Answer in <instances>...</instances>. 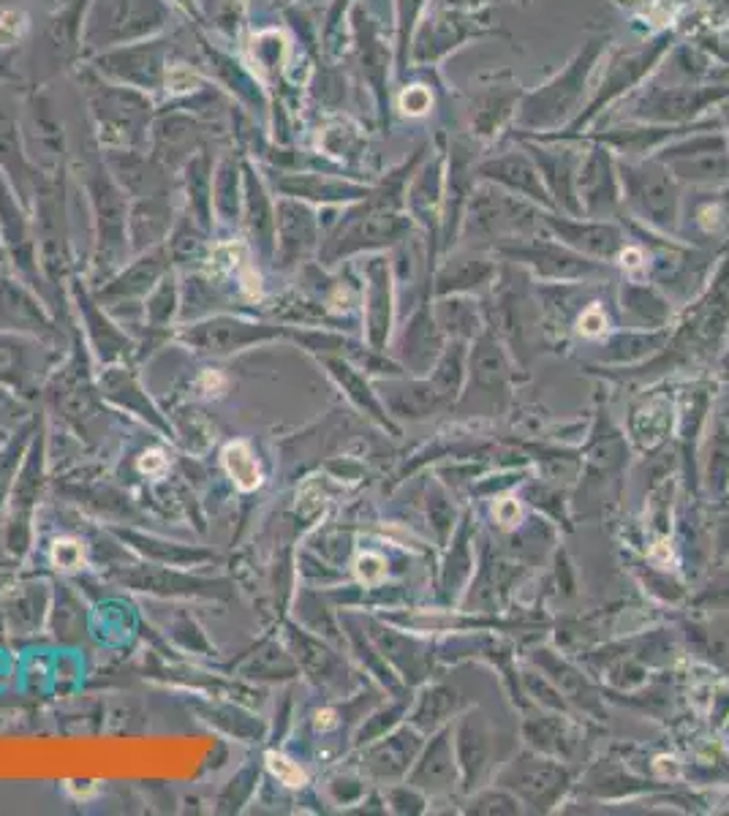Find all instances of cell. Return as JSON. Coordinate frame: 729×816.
I'll use <instances>...</instances> for the list:
<instances>
[{
  "label": "cell",
  "instance_id": "obj_1",
  "mask_svg": "<svg viewBox=\"0 0 729 816\" xmlns=\"http://www.w3.org/2000/svg\"><path fill=\"white\" fill-rule=\"evenodd\" d=\"M501 784L506 789H512L528 806L547 811L561 800V795L569 787V770L555 759L523 754L501 773Z\"/></svg>",
  "mask_w": 729,
  "mask_h": 816
},
{
  "label": "cell",
  "instance_id": "obj_2",
  "mask_svg": "<svg viewBox=\"0 0 729 816\" xmlns=\"http://www.w3.org/2000/svg\"><path fill=\"white\" fill-rule=\"evenodd\" d=\"M493 732L479 713H468L457 727V768L466 789L479 787V781L493 768Z\"/></svg>",
  "mask_w": 729,
  "mask_h": 816
},
{
  "label": "cell",
  "instance_id": "obj_3",
  "mask_svg": "<svg viewBox=\"0 0 729 816\" xmlns=\"http://www.w3.org/2000/svg\"><path fill=\"white\" fill-rule=\"evenodd\" d=\"M101 28L107 39H131L147 33L161 22V9L153 0H112L107 11L101 9Z\"/></svg>",
  "mask_w": 729,
  "mask_h": 816
},
{
  "label": "cell",
  "instance_id": "obj_4",
  "mask_svg": "<svg viewBox=\"0 0 729 816\" xmlns=\"http://www.w3.org/2000/svg\"><path fill=\"white\" fill-rule=\"evenodd\" d=\"M531 218V210H525L523 204L512 202L506 196H487V199H479L477 207H474V215H471V226L477 229V234H501L506 232H517L523 229Z\"/></svg>",
  "mask_w": 729,
  "mask_h": 816
},
{
  "label": "cell",
  "instance_id": "obj_5",
  "mask_svg": "<svg viewBox=\"0 0 729 816\" xmlns=\"http://www.w3.org/2000/svg\"><path fill=\"white\" fill-rule=\"evenodd\" d=\"M457 778V757L452 754V743H449V732H441L436 740H430V748L419 762V770L414 781L419 787L433 789V792H444V789L455 787Z\"/></svg>",
  "mask_w": 729,
  "mask_h": 816
},
{
  "label": "cell",
  "instance_id": "obj_6",
  "mask_svg": "<svg viewBox=\"0 0 729 816\" xmlns=\"http://www.w3.org/2000/svg\"><path fill=\"white\" fill-rule=\"evenodd\" d=\"M558 229L561 240H566L574 248H580L593 256H613L621 248V232L610 224H566V221H550Z\"/></svg>",
  "mask_w": 729,
  "mask_h": 816
},
{
  "label": "cell",
  "instance_id": "obj_7",
  "mask_svg": "<svg viewBox=\"0 0 729 816\" xmlns=\"http://www.w3.org/2000/svg\"><path fill=\"white\" fill-rule=\"evenodd\" d=\"M509 256L534 264L536 270L542 272V275H547V278H577V275H585V272L591 270V264L580 262L577 256L561 251V248H553V245L536 243L531 245V248L509 251Z\"/></svg>",
  "mask_w": 729,
  "mask_h": 816
},
{
  "label": "cell",
  "instance_id": "obj_8",
  "mask_svg": "<svg viewBox=\"0 0 729 816\" xmlns=\"http://www.w3.org/2000/svg\"><path fill=\"white\" fill-rule=\"evenodd\" d=\"M525 738L539 751L561 754V757H572L574 746H577V735L569 727V721L558 719V716L525 721Z\"/></svg>",
  "mask_w": 729,
  "mask_h": 816
},
{
  "label": "cell",
  "instance_id": "obj_9",
  "mask_svg": "<svg viewBox=\"0 0 729 816\" xmlns=\"http://www.w3.org/2000/svg\"><path fill=\"white\" fill-rule=\"evenodd\" d=\"M509 368H506L504 351L498 349L496 340L482 338L479 346L471 354V379L477 384L479 392H496L504 389Z\"/></svg>",
  "mask_w": 729,
  "mask_h": 816
},
{
  "label": "cell",
  "instance_id": "obj_10",
  "mask_svg": "<svg viewBox=\"0 0 729 816\" xmlns=\"http://www.w3.org/2000/svg\"><path fill=\"white\" fill-rule=\"evenodd\" d=\"M463 381H466V343L455 340L444 357L438 362L436 376H433V389L444 398V403H455L457 395L463 392Z\"/></svg>",
  "mask_w": 729,
  "mask_h": 816
},
{
  "label": "cell",
  "instance_id": "obj_11",
  "mask_svg": "<svg viewBox=\"0 0 729 816\" xmlns=\"http://www.w3.org/2000/svg\"><path fill=\"white\" fill-rule=\"evenodd\" d=\"M670 419V403L664 398H653L634 411L632 433L637 436L642 447H653V444H659L661 438H664V433L670 428Z\"/></svg>",
  "mask_w": 729,
  "mask_h": 816
},
{
  "label": "cell",
  "instance_id": "obj_12",
  "mask_svg": "<svg viewBox=\"0 0 729 816\" xmlns=\"http://www.w3.org/2000/svg\"><path fill=\"white\" fill-rule=\"evenodd\" d=\"M224 468L226 474L232 476V482L243 493H251L256 487L262 485V466L259 460L253 455V449L245 444V441H232L229 447L224 449Z\"/></svg>",
  "mask_w": 729,
  "mask_h": 816
},
{
  "label": "cell",
  "instance_id": "obj_13",
  "mask_svg": "<svg viewBox=\"0 0 729 816\" xmlns=\"http://www.w3.org/2000/svg\"><path fill=\"white\" fill-rule=\"evenodd\" d=\"M493 278V267L479 259H455L447 270L438 278V289L441 292H466V289H479Z\"/></svg>",
  "mask_w": 729,
  "mask_h": 816
},
{
  "label": "cell",
  "instance_id": "obj_14",
  "mask_svg": "<svg viewBox=\"0 0 729 816\" xmlns=\"http://www.w3.org/2000/svg\"><path fill=\"white\" fill-rule=\"evenodd\" d=\"M536 661H542V667L550 672V678L555 680V686L564 691L569 700H574L577 705H583L585 710H593L596 697H593V691L588 689V683H585L580 672H574L569 664H564V661H555L553 656H547V651H542V659L536 656Z\"/></svg>",
  "mask_w": 729,
  "mask_h": 816
},
{
  "label": "cell",
  "instance_id": "obj_15",
  "mask_svg": "<svg viewBox=\"0 0 729 816\" xmlns=\"http://www.w3.org/2000/svg\"><path fill=\"white\" fill-rule=\"evenodd\" d=\"M460 708V697H457L455 689H447V686H438V689L428 691L425 700H422V708H419L417 719L422 727L436 729L438 724H444L447 719H452Z\"/></svg>",
  "mask_w": 729,
  "mask_h": 816
},
{
  "label": "cell",
  "instance_id": "obj_16",
  "mask_svg": "<svg viewBox=\"0 0 729 816\" xmlns=\"http://www.w3.org/2000/svg\"><path fill=\"white\" fill-rule=\"evenodd\" d=\"M438 316H441V324H444V327H447V330L452 332L457 340L474 338V335H479V316H477V308H474L471 302H466V300L441 302V311H438Z\"/></svg>",
  "mask_w": 729,
  "mask_h": 816
},
{
  "label": "cell",
  "instance_id": "obj_17",
  "mask_svg": "<svg viewBox=\"0 0 729 816\" xmlns=\"http://www.w3.org/2000/svg\"><path fill=\"white\" fill-rule=\"evenodd\" d=\"M626 302V300H623ZM629 311L637 313L642 321H651V324H661V321L667 319V305L659 300V297H653L651 292H645V289H640V292H629Z\"/></svg>",
  "mask_w": 729,
  "mask_h": 816
},
{
  "label": "cell",
  "instance_id": "obj_18",
  "mask_svg": "<svg viewBox=\"0 0 729 816\" xmlns=\"http://www.w3.org/2000/svg\"><path fill=\"white\" fill-rule=\"evenodd\" d=\"M729 476V438L724 430L713 438V449H710V485L724 487Z\"/></svg>",
  "mask_w": 729,
  "mask_h": 816
},
{
  "label": "cell",
  "instance_id": "obj_19",
  "mask_svg": "<svg viewBox=\"0 0 729 816\" xmlns=\"http://www.w3.org/2000/svg\"><path fill=\"white\" fill-rule=\"evenodd\" d=\"M267 768H270V773H273L281 784H286V787H302V784L308 781L305 770H302L297 762H292L289 757H283V754H275V751L267 754Z\"/></svg>",
  "mask_w": 729,
  "mask_h": 816
},
{
  "label": "cell",
  "instance_id": "obj_20",
  "mask_svg": "<svg viewBox=\"0 0 729 816\" xmlns=\"http://www.w3.org/2000/svg\"><path fill=\"white\" fill-rule=\"evenodd\" d=\"M471 811L474 814H517L520 806H517L515 797L506 795V792H485L471 803Z\"/></svg>",
  "mask_w": 729,
  "mask_h": 816
},
{
  "label": "cell",
  "instance_id": "obj_21",
  "mask_svg": "<svg viewBox=\"0 0 729 816\" xmlns=\"http://www.w3.org/2000/svg\"><path fill=\"white\" fill-rule=\"evenodd\" d=\"M357 574L365 583H379L381 577L387 574V561L376 553H365L357 558Z\"/></svg>",
  "mask_w": 729,
  "mask_h": 816
},
{
  "label": "cell",
  "instance_id": "obj_22",
  "mask_svg": "<svg viewBox=\"0 0 729 816\" xmlns=\"http://www.w3.org/2000/svg\"><path fill=\"white\" fill-rule=\"evenodd\" d=\"M52 558H55V564L63 566V569H74V566L82 564V547H79L77 542H71V539H63V542L55 544Z\"/></svg>",
  "mask_w": 729,
  "mask_h": 816
},
{
  "label": "cell",
  "instance_id": "obj_23",
  "mask_svg": "<svg viewBox=\"0 0 729 816\" xmlns=\"http://www.w3.org/2000/svg\"><path fill=\"white\" fill-rule=\"evenodd\" d=\"M604 327H607V319H604V313L599 311V308H588V311L580 316V332H583V335H588V338H596V335H602Z\"/></svg>",
  "mask_w": 729,
  "mask_h": 816
},
{
  "label": "cell",
  "instance_id": "obj_24",
  "mask_svg": "<svg viewBox=\"0 0 729 816\" xmlns=\"http://www.w3.org/2000/svg\"><path fill=\"white\" fill-rule=\"evenodd\" d=\"M22 30V14H17V11H6L3 17H0V41L3 44H9V41H14L17 36H20Z\"/></svg>",
  "mask_w": 729,
  "mask_h": 816
},
{
  "label": "cell",
  "instance_id": "obj_25",
  "mask_svg": "<svg viewBox=\"0 0 729 816\" xmlns=\"http://www.w3.org/2000/svg\"><path fill=\"white\" fill-rule=\"evenodd\" d=\"M166 79H169V88L177 90V93H183V90H188L196 82V79L191 77V71H183V68H172Z\"/></svg>",
  "mask_w": 729,
  "mask_h": 816
},
{
  "label": "cell",
  "instance_id": "obj_26",
  "mask_svg": "<svg viewBox=\"0 0 729 816\" xmlns=\"http://www.w3.org/2000/svg\"><path fill=\"white\" fill-rule=\"evenodd\" d=\"M403 107H406V112H414V115L425 112V107H428V93H425V90H411V93L403 96Z\"/></svg>",
  "mask_w": 729,
  "mask_h": 816
},
{
  "label": "cell",
  "instance_id": "obj_27",
  "mask_svg": "<svg viewBox=\"0 0 729 816\" xmlns=\"http://www.w3.org/2000/svg\"><path fill=\"white\" fill-rule=\"evenodd\" d=\"M498 520L504 525H512L517 523V517H520V509H517V501H501L496 509Z\"/></svg>",
  "mask_w": 729,
  "mask_h": 816
},
{
  "label": "cell",
  "instance_id": "obj_28",
  "mask_svg": "<svg viewBox=\"0 0 729 816\" xmlns=\"http://www.w3.org/2000/svg\"><path fill=\"white\" fill-rule=\"evenodd\" d=\"M164 466H166V460L161 452H147V455L139 460V468H142L145 474H156V471H161Z\"/></svg>",
  "mask_w": 729,
  "mask_h": 816
}]
</instances>
